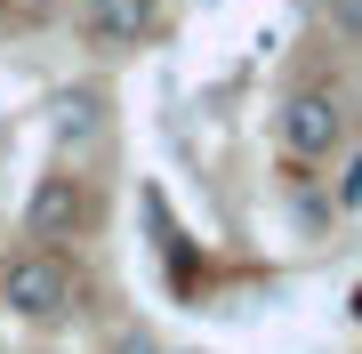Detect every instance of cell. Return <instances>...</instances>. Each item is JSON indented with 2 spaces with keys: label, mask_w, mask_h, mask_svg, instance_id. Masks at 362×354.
<instances>
[{
  "label": "cell",
  "mask_w": 362,
  "mask_h": 354,
  "mask_svg": "<svg viewBox=\"0 0 362 354\" xmlns=\"http://www.w3.org/2000/svg\"><path fill=\"white\" fill-rule=\"evenodd\" d=\"M0 306H8L16 322H57L73 306V266L57 258V249H25V258L0 266Z\"/></svg>",
  "instance_id": "obj_1"
},
{
  "label": "cell",
  "mask_w": 362,
  "mask_h": 354,
  "mask_svg": "<svg viewBox=\"0 0 362 354\" xmlns=\"http://www.w3.org/2000/svg\"><path fill=\"white\" fill-rule=\"evenodd\" d=\"M274 129H282V145L298 161H330L354 121H346V97H338V89H290L282 113H274Z\"/></svg>",
  "instance_id": "obj_2"
},
{
  "label": "cell",
  "mask_w": 362,
  "mask_h": 354,
  "mask_svg": "<svg viewBox=\"0 0 362 354\" xmlns=\"http://www.w3.org/2000/svg\"><path fill=\"white\" fill-rule=\"evenodd\" d=\"M81 225H89V185L65 177V170H49V177L33 185V201H25V234L49 249V242H73Z\"/></svg>",
  "instance_id": "obj_3"
},
{
  "label": "cell",
  "mask_w": 362,
  "mask_h": 354,
  "mask_svg": "<svg viewBox=\"0 0 362 354\" xmlns=\"http://www.w3.org/2000/svg\"><path fill=\"white\" fill-rule=\"evenodd\" d=\"M81 25H89L97 49H145L161 33V0H89Z\"/></svg>",
  "instance_id": "obj_4"
},
{
  "label": "cell",
  "mask_w": 362,
  "mask_h": 354,
  "mask_svg": "<svg viewBox=\"0 0 362 354\" xmlns=\"http://www.w3.org/2000/svg\"><path fill=\"white\" fill-rule=\"evenodd\" d=\"M49 129H57L65 153H89L105 137V89H89V81H81V89H57L49 97Z\"/></svg>",
  "instance_id": "obj_5"
},
{
  "label": "cell",
  "mask_w": 362,
  "mask_h": 354,
  "mask_svg": "<svg viewBox=\"0 0 362 354\" xmlns=\"http://www.w3.org/2000/svg\"><path fill=\"white\" fill-rule=\"evenodd\" d=\"M330 25L338 33H362V0H330Z\"/></svg>",
  "instance_id": "obj_6"
},
{
  "label": "cell",
  "mask_w": 362,
  "mask_h": 354,
  "mask_svg": "<svg viewBox=\"0 0 362 354\" xmlns=\"http://www.w3.org/2000/svg\"><path fill=\"white\" fill-rule=\"evenodd\" d=\"M338 201H346V210H354V201H362V153L346 161V185H338Z\"/></svg>",
  "instance_id": "obj_7"
},
{
  "label": "cell",
  "mask_w": 362,
  "mask_h": 354,
  "mask_svg": "<svg viewBox=\"0 0 362 354\" xmlns=\"http://www.w3.org/2000/svg\"><path fill=\"white\" fill-rule=\"evenodd\" d=\"M113 354H161V346H153V338H145V330H129V338H121Z\"/></svg>",
  "instance_id": "obj_8"
},
{
  "label": "cell",
  "mask_w": 362,
  "mask_h": 354,
  "mask_svg": "<svg viewBox=\"0 0 362 354\" xmlns=\"http://www.w3.org/2000/svg\"><path fill=\"white\" fill-rule=\"evenodd\" d=\"M16 8H25V16H49V8H57V0H16Z\"/></svg>",
  "instance_id": "obj_9"
},
{
  "label": "cell",
  "mask_w": 362,
  "mask_h": 354,
  "mask_svg": "<svg viewBox=\"0 0 362 354\" xmlns=\"http://www.w3.org/2000/svg\"><path fill=\"white\" fill-rule=\"evenodd\" d=\"M354 322H362V290H354Z\"/></svg>",
  "instance_id": "obj_10"
}]
</instances>
